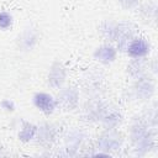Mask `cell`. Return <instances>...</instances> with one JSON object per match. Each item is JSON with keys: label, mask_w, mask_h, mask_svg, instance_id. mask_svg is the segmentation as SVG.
I'll use <instances>...</instances> for the list:
<instances>
[{"label": "cell", "mask_w": 158, "mask_h": 158, "mask_svg": "<svg viewBox=\"0 0 158 158\" xmlns=\"http://www.w3.org/2000/svg\"><path fill=\"white\" fill-rule=\"evenodd\" d=\"M148 52H149V44L142 38L132 41L131 44L128 46V54L131 57H142L146 56Z\"/></svg>", "instance_id": "cell-2"}, {"label": "cell", "mask_w": 158, "mask_h": 158, "mask_svg": "<svg viewBox=\"0 0 158 158\" xmlns=\"http://www.w3.org/2000/svg\"><path fill=\"white\" fill-rule=\"evenodd\" d=\"M11 23H12L11 15L7 14V12H4V11L0 12V28L6 30V28H9L11 26Z\"/></svg>", "instance_id": "cell-4"}, {"label": "cell", "mask_w": 158, "mask_h": 158, "mask_svg": "<svg viewBox=\"0 0 158 158\" xmlns=\"http://www.w3.org/2000/svg\"><path fill=\"white\" fill-rule=\"evenodd\" d=\"M33 102L41 111H43L46 114H51L56 106L53 98L46 93H37L33 98Z\"/></svg>", "instance_id": "cell-1"}, {"label": "cell", "mask_w": 158, "mask_h": 158, "mask_svg": "<svg viewBox=\"0 0 158 158\" xmlns=\"http://www.w3.org/2000/svg\"><path fill=\"white\" fill-rule=\"evenodd\" d=\"M95 57L102 62H110L115 58V51L112 47H101L95 52Z\"/></svg>", "instance_id": "cell-3"}]
</instances>
